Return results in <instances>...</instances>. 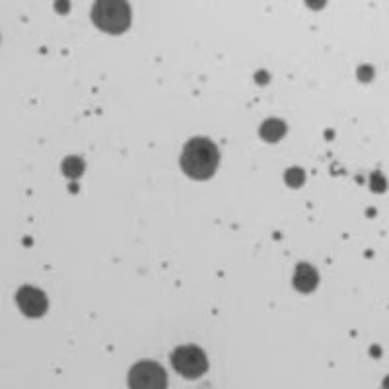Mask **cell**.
<instances>
[{
    "label": "cell",
    "mask_w": 389,
    "mask_h": 389,
    "mask_svg": "<svg viewBox=\"0 0 389 389\" xmlns=\"http://www.w3.org/2000/svg\"><path fill=\"white\" fill-rule=\"evenodd\" d=\"M218 160H220V154H218L216 144L208 138L199 136V138H191L185 144L183 154H181V167L191 179L204 181L214 175L218 167Z\"/></svg>",
    "instance_id": "obj_1"
},
{
    "label": "cell",
    "mask_w": 389,
    "mask_h": 389,
    "mask_svg": "<svg viewBox=\"0 0 389 389\" xmlns=\"http://www.w3.org/2000/svg\"><path fill=\"white\" fill-rule=\"evenodd\" d=\"M92 19L107 33H123L131 26V10L126 0H96Z\"/></svg>",
    "instance_id": "obj_2"
},
{
    "label": "cell",
    "mask_w": 389,
    "mask_h": 389,
    "mask_svg": "<svg viewBox=\"0 0 389 389\" xmlns=\"http://www.w3.org/2000/svg\"><path fill=\"white\" fill-rule=\"evenodd\" d=\"M172 366L183 378L194 379L201 378L204 372H206L208 360H206L204 352L199 347H179L172 354Z\"/></svg>",
    "instance_id": "obj_3"
},
{
    "label": "cell",
    "mask_w": 389,
    "mask_h": 389,
    "mask_svg": "<svg viewBox=\"0 0 389 389\" xmlns=\"http://www.w3.org/2000/svg\"><path fill=\"white\" fill-rule=\"evenodd\" d=\"M165 372L156 362H138L129 374V383L136 389H160L167 383Z\"/></svg>",
    "instance_id": "obj_4"
},
{
    "label": "cell",
    "mask_w": 389,
    "mask_h": 389,
    "mask_svg": "<svg viewBox=\"0 0 389 389\" xmlns=\"http://www.w3.org/2000/svg\"><path fill=\"white\" fill-rule=\"evenodd\" d=\"M16 301H18L19 310L24 311L28 317H41L47 311L49 306L45 294L38 288H31V286L19 288V292L16 294Z\"/></svg>",
    "instance_id": "obj_5"
},
{
    "label": "cell",
    "mask_w": 389,
    "mask_h": 389,
    "mask_svg": "<svg viewBox=\"0 0 389 389\" xmlns=\"http://www.w3.org/2000/svg\"><path fill=\"white\" fill-rule=\"evenodd\" d=\"M320 282V276H317V271L308 265V263H300L296 267V272H294V286L296 290L300 292H311Z\"/></svg>",
    "instance_id": "obj_6"
},
{
    "label": "cell",
    "mask_w": 389,
    "mask_h": 389,
    "mask_svg": "<svg viewBox=\"0 0 389 389\" xmlns=\"http://www.w3.org/2000/svg\"><path fill=\"white\" fill-rule=\"evenodd\" d=\"M286 133V126L282 125L281 121H267L261 129V135L263 138H267V140H279L282 135Z\"/></svg>",
    "instance_id": "obj_7"
},
{
    "label": "cell",
    "mask_w": 389,
    "mask_h": 389,
    "mask_svg": "<svg viewBox=\"0 0 389 389\" xmlns=\"http://www.w3.org/2000/svg\"><path fill=\"white\" fill-rule=\"evenodd\" d=\"M63 172L68 177H78V175L84 172V164L78 158H68V160H65V164H63Z\"/></svg>",
    "instance_id": "obj_8"
}]
</instances>
